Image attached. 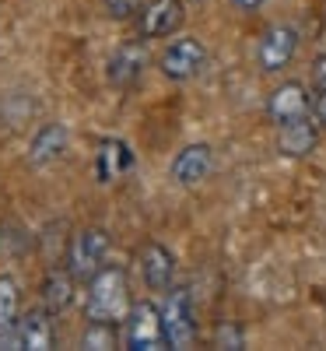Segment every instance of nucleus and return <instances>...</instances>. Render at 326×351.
I'll return each instance as SVG.
<instances>
[{"label": "nucleus", "instance_id": "nucleus-1", "mask_svg": "<svg viewBox=\"0 0 326 351\" xmlns=\"http://www.w3.org/2000/svg\"><path fill=\"white\" fill-rule=\"evenodd\" d=\"M88 319H105V324H127L130 316V291H127V274L120 267H102L92 278L88 288Z\"/></svg>", "mask_w": 326, "mask_h": 351}, {"label": "nucleus", "instance_id": "nucleus-2", "mask_svg": "<svg viewBox=\"0 0 326 351\" xmlns=\"http://www.w3.org/2000/svg\"><path fill=\"white\" fill-rule=\"evenodd\" d=\"M127 348H137V351H158V348H168V337H165V316L155 302H137L127 316Z\"/></svg>", "mask_w": 326, "mask_h": 351}, {"label": "nucleus", "instance_id": "nucleus-3", "mask_svg": "<svg viewBox=\"0 0 326 351\" xmlns=\"http://www.w3.org/2000/svg\"><path fill=\"white\" fill-rule=\"evenodd\" d=\"M105 256H109V236L102 228L77 232L74 243H71V274L81 278V281H92L102 271Z\"/></svg>", "mask_w": 326, "mask_h": 351}, {"label": "nucleus", "instance_id": "nucleus-4", "mask_svg": "<svg viewBox=\"0 0 326 351\" xmlns=\"http://www.w3.org/2000/svg\"><path fill=\"white\" fill-rule=\"evenodd\" d=\"M165 316V337H168V348H193L197 341V324H193V306H190V291L186 288H175L168 291V302L162 309Z\"/></svg>", "mask_w": 326, "mask_h": 351}, {"label": "nucleus", "instance_id": "nucleus-5", "mask_svg": "<svg viewBox=\"0 0 326 351\" xmlns=\"http://www.w3.org/2000/svg\"><path fill=\"white\" fill-rule=\"evenodd\" d=\"M207 60V49L200 39H175L165 53H162V74L172 81H190L200 74Z\"/></svg>", "mask_w": 326, "mask_h": 351}, {"label": "nucleus", "instance_id": "nucleus-6", "mask_svg": "<svg viewBox=\"0 0 326 351\" xmlns=\"http://www.w3.org/2000/svg\"><path fill=\"white\" fill-rule=\"evenodd\" d=\"M294 49H299V32L291 25H274L266 28L260 39V67L263 71H281L294 60Z\"/></svg>", "mask_w": 326, "mask_h": 351}, {"label": "nucleus", "instance_id": "nucleus-7", "mask_svg": "<svg viewBox=\"0 0 326 351\" xmlns=\"http://www.w3.org/2000/svg\"><path fill=\"white\" fill-rule=\"evenodd\" d=\"M312 102L305 95V88L299 81H288L281 88H274L271 102H266V112H271L274 123H291V120H302V116H309Z\"/></svg>", "mask_w": 326, "mask_h": 351}, {"label": "nucleus", "instance_id": "nucleus-8", "mask_svg": "<svg viewBox=\"0 0 326 351\" xmlns=\"http://www.w3.org/2000/svg\"><path fill=\"white\" fill-rule=\"evenodd\" d=\"M186 11H183V0H151L140 18V32L147 39H158V36H172L179 32Z\"/></svg>", "mask_w": 326, "mask_h": 351}, {"label": "nucleus", "instance_id": "nucleus-9", "mask_svg": "<svg viewBox=\"0 0 326 351\" xmlns=\"http://www.w3.org/2000/svg\"><path fill=\"white\" fill-rule=\"evenodd\" d=\"M211 165H214L211 148H207V144H190V148H183L179 155H175L172 180L183 183V186H197V183H203L207 176H211Z\"/></svg>", "mask_w": 326, "mask_h": 351}, {"label": "nucleus", "instance_id": "nucleus-10", "mask_svg": "<svg viewBox=\"0 0 326 351\" xmlns=\"http://www.w3.org/2000/svg\"><path fill=\"white\" fill-rule=\"evenodd\" d=\"M172 253L162 246V243H147L140 250V274H144V285L151 291H168L172 288Z\"/></svg>", "mask_w": 326, "mask_h": 351}, {"label": "nucleus", "instance_id": "nucleus-11", "mask_svg": "<svg viewBox=\"0 0 326 351\" xmlns=\"http://www.w3.org/2000/svg\"><path fill=\"white\" fill-rule=\"evenodd\" d=\"M316 123H309V116L302 120H291V123H281V134H277V152L288 155V158H305L312 148H316Z\"/></svg>", "mask_w": 326, "mask_h": 351}, {"label": "nucleus", "instance_id": "nucleus-12", "mask_svg": "<svg viewBox=\"0 0 326 351\" xmlns=\"http://www.w3.org/2000/svg\"><path fill=\"white\" fill-rule=\"evenodd\" d=\"M18 337H21V348L28 351H49L53 348V319H49V309H32L18 319Z\"/></svg>", "mask_w": 326, "mask_h": 351}, {"label": "nucleus", "instance_id": "nucleus-13", "mask_svg": "<svg viewBox=\"0 0 326 351\" xmlns=\"http://www.w3.org/2000/svg\"><path fill=\"white\" fill-rule=\"evenodd\" d=\"M144 64H147L144 46L127 43V46H120V49L112 53V60H109V81H112V84H130V81L140 77Z\"/></svg>", "mask_w": 326, "mask_h": 351}, {"label": "nucleus", "instance_id": "nucleus-14", "mask_svg": "<svg viewBox=\"0 0 326 351\" xmlns=\"http://www.w3.org/2000/svg\"><path fill=\"white\" fill-rule=\"evenodd\" d=\"M130 165H134V155L123 141H102V148H99V180L102 183L120 180Z\"/></svg>", "mask_w": 326, "mask_h": 351}, {"label": "nucleus", "instance_id": "nucleus-15", "mask_svg": "<svg viewBox=\"0 0 326 351\" xmlns=\"http://www.w3.org/2000/svg\"><path fill=\"white\" fill-rule=\"evenodd\" d=\"M64 152H67V127L64 123H46L32 141V162L36 165H46L53 158H60Z\"/></svg>", "mask_w": 326, "mask_h": 351}, {"label": "nucleus", "instance_id": "nucleus-16", "mask_svg": "<svg viewBox=\"0 0 326 351\" xmlns=\"http://www.w3.org/2000/svg\"><path fill=\"white\" fill-rule=\"evenodd\" d=\"M42 302H46V309L49 313H60V309H67L71 302H74V278L71 274H49L46 281H42Z\"/></svg>", "mask_w": 326, "mask_h": 351}, {"label": "nucleus", "instance_id": "nucleus-17", "mask_svg": "<svg viewBox=\"0 0 326 351\" xmlns=\"http://www.w3.org/2000/svg\"><path fill=\"white\" fill-rule=\"evenodd\" d=\"M18 309H21V291L14 278H0V334L18 327Z\"/></svg>", "mask_w": 326, "mask_h": 351}, {"label": "nucleus", "instance_id": "nucleus-18", "mask_svg": "<svg viewBox=\"0 0 326 351\" xmlns=\"http://www.w3.org/2000/svg\"><path fill=\"white\" fill-rule=\"evenodd\" d=\"M120 344V330L116 324H105V319H92L81 334V348H92V351H109Z\"/></svg>", "mask_w": 326, "mask_h": 351}, {"label": "nucleus", "instance_id": "nucleus-19", "mask_svg": "<svg viewBox=\"0 0 326 351\" xmlns=\"http://www.w3.org/2000/svg\"><path fill=\"white\" fill-rule=\"evenodd\" d=\"M214 344L218 348H246V337H242V330L235 324H221L218 334H214Z\"/></svg>", "mask_w": 326, "mask_h": 351}, {"label": "nucleus", "instance_id": "nucleus-20", "mask_svg": "<svg viewBox=\"0 0 326 351\" xmlns=\"http://www.w3.org/2000/svg\"><path fill=\"white\" fill-rule=\"evenodd\" d=\"M105 11H109V18L123 21V18H134L140 11V0H105Z\"/></svg>", "mask_w": 326, "mask_h": 351}, {"label": "nucleus", "instance_id": "nucleus-21", "mask_svg": "<svg viewBox=\"0 0 326 351\" xmlns=\"http://www.w3.org/2000/svg\"><path fill=\"white\" fill-rule=\"evenodd\" d=\"M312 84H316V92L326 88V53L316 56V64H312Z\"/></svg>", "mask_w": 326, "mask_h": 351}, {"label": "nucleus", "instance_id": "nucleus-22", "mask_svg": "<svg viewBox=\"0 0 326 351\" xmlns=\"http://www.w3.org/2000/svg\"><path fill=\"white\" fill-rule=\"evenodd\" d=\"M312 112H316V120L319 123H326V88L316 95V102H312Z\"/></svg>", "mask_w": 326, "mask_h": 351}, {"label": "nucleus", "instance_id": "nucleus-23", "mask_svg": "<svg viewBox=\"0 0 326 351\" xmlns=\"http://www.w3.org/2000/svg\"><path fill=\"white\" fill-rule=\"evenodd\" d=\"M231 4H239V8L253 11V8H260V4H263V0H231Z\"/></svg>", "mask_w": 326, "mask_h": 351}]
</instances>
